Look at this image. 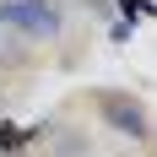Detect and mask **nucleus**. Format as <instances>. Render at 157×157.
Returning a JSON list of instances; mask_svg holds the SVG:
<instances>
[{
    "mask_svg": "<svg viewBox=\"0 0 157 157\" xmlns=\"http://www.w3.org/2000/svg\"><path fill=\"white\" fill-rule=\"evenodd\" d=\"M0 22L16 27L22 38H54V33L65 27V11L54 0H6V6H0Z\"/></svg>",
    "mask_w": 157,
    "mask_h": 157,
    "instance_id": "1",
    "label": "nucleus"
},
{
    "mask_svg": "<svg viewBox=\"0 0 157 157\" xmlns=\"http://www.w3.org/2000/svg\"><path fill=\"white\" fill-rule=\"evenodd\" d=\"M98 109H103V119H109L114 130H125L130 141H146V136H152V125H146V109H141L130 92H103V98H98Z\"/></svg>",
    "mask_w": 157,
    "mask_h": 157,
    "instance_id": "2",
    "label": "nucleus"
}]
</instances>
